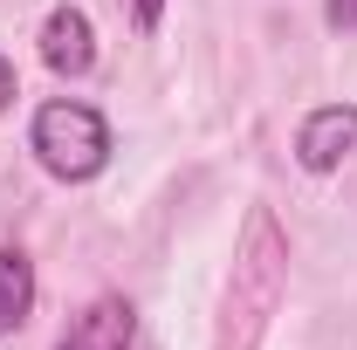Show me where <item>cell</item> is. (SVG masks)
<instances>
[{
	"instance_id": "cell-1",
	"label": "cell",
	"mask_w": 357,
	"mask_h": 350,
	"mask_svg": "<svg viewBox=\"0 0 357 350\" xmlns=\"http://www.w3.org/2000/svg\"><path fill=\"white\" fill-rule=\"evenodd\" d=\"M282 282H289V241L268 206L248 213L241 234V254H234V282H227V323H220V350H255L268 330V316L282 303Z\"/></svg>"
},
{
	"instance_id": "cell-2",
	"label": "cell",
	"mask_w": 357,
	"mask_h": 350,
	"mask_svg": "<svg viewBox=\"0 0 357 350\" xmlns=\"http://www.w3.org/2000/svg\"><path fill=\"white\" fill-rule=\"evenodd\" d=\"M28 151L42 158L48 178L83 185V178H96L110 165V124H103V110H89L76 96H48L35 110V124H28Z\"/></svg>"
},
{
	"instance_id": "cell-3",
	"label": "cell",
	"mask_w": 357,
	"mask_h": 350,
	"mask_svg": "<svg viewBox=\"0 0 357 350\" xmlns=\"http://www.w3.org/2000/svg\"><path fill=\"white\" fill-rule=\"evenodd\" d=\"M351 151H357V103H323V110L303 117V131H296V165L303 172H337Z\"/></svg>"
},
{
	"instance_id": "cell-4",
	"label": "cell",
	"mask_w": 357,
	"mask_h": 350,
	"mask_svg": "<svg viewBox=\"0 0 357 350\" xmlns=\"http://www.w3.org/2000/svg\"><path fill=\"white\" fill-rule=\"evenodd\" d=\"M131 344H137V309L124 296H96L55 350H131Z\"/></svg>"
},
{
	"instance_id": "cell-5",
	"label": "cell",
	"mask_w": 357,
	"mask_h": 350,
	"mask_svg": "<svg viewBox=\"0 0 357 350\" xmlns=\"http://www.w3.org/2000/svg\"><path fill=\"white\" fill-rule=\"evenodd\" d=\"M42 62L55 76H83L96 62V35H89V14L83 7H55L42 21Z\"/></svg>"
},
{
	"instance_id": "cell-6",
	"label": "cell",
	"mask_w": 357,
	"mask_h": 350,
	"mask_svg": "<svg viewBox=\"0 0 357 350\" xmlns=\"http://www.w3.org/2000/svg\"><path fill=\"white\" fill-rule=\"evenodd\" d=\"M35 316V261L21 248H0V337H14Z\"/></svg>"
},
{
	"instance_id": "cell-7",
	"label": "cell",
	"mask_w": 357,
	"mask_h": 350,
	"mask_svg": "<svg viewBox=\"0 0 357 350\" xmlns=\"http://www.w3.org/2000/svg\"><path fill=\"white\" fill-rule=\"evenodd\" d=\"M323 21L337 35H357V0H323Z\"/></svg>"
},
{
	"instance_id": "cell-8",
	"label": "cell",
	"mask_w": 357,
	"mask_h": 350,
	"mask_svg": "<svg viewBox=\"0 0 357 350\" xmlns=\"http://www.w3.org/2000/svg\"><path fill=\"white\" fill-rule=\"evenodd\" d=\"M137 7V28H144V35H151V28H158V14H165V0H131Z\"/></svg>"
},
{
	"instance_id": "cell-9",
	"label": "cell",
	"mask_w": 357,
	"mask_h": 350,
	"mask_svg": "<svg viewBox=\"0 0 357 350\" xmlns=\"http://www.w3.org/2000/svg\"><path fill=\"white\" fill-rule=\"evenodd\" d=\"M7 103H14V62L0 55V110H7Z\"/></svg>"
}]
</instances>
